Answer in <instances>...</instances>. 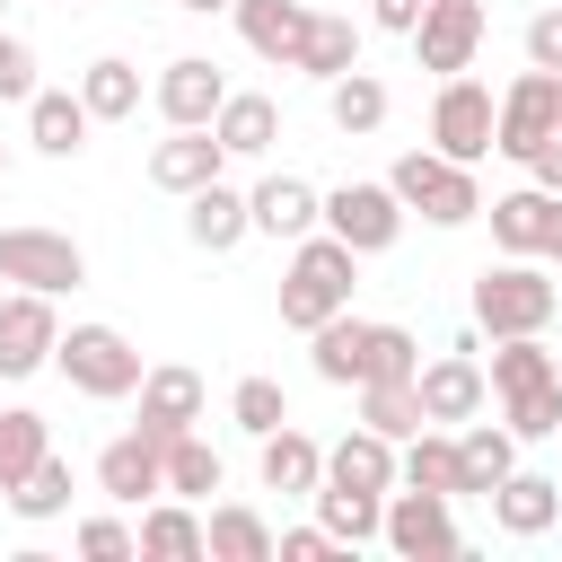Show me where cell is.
<instances>
[{"mask_svg":"<svg viewBox=\"0 0 562 562\" xmlns=\"http://www.w3.org/2000/svg\"><path fill=\"white\" fill-rule=\"evenodd\" d=\"M553 132H562V70H536V61H527V70L501 88V123H492V149L527 167V158H536Z\"/></svg>","mask_w":562,"mask_h":562,"instance_id":"ba28073f","label":"cell"},{"mask_svg":"<svg viewBox=\"0 0 562 562\" xmlns=\"http://www.w3.org/2000/svg\"><path fill=\"white\" fill-rule=\"evenodd\" d=\"M202 536H211V562H281V536L263 527L255 501H211Z\"/></svg>","mask_w":562,"mask_h":562,"instance_id":"83f0119b","label":"cell"},{"mask_svg":"<svg viewBox=\"0 0 562 562\" xmlns=\"http://www.w3.org/2000/svg\"><path fill=\"white\" fill-rule=\"evenodd\" d=\"M0 501H9L26 527H53V518H70V457L53 448V457H44V465H35L18 492H0Z\"/></svg>","mask_w":562,"mask_h":562,"instance_id":"f35d334b","label":"cell"},{"mask_svg":"<svg viewBox=\"0 0 562 562\" xmlns=\"http://www.w3.org/2000/svg\"><path fill=\"white\" fill-rule=\"evenodd\" d=\"M88 132H97V114H88L79 88H35V97H26V140H35L44 158H79Z\"/></svg>","mask_w":562,"mask_h":562,"instance_id":"484cf974","label":"cell"},{"mask_svg":"<svg viewBox=\"0 0 562 562\" xmlns=\"http://www.w3.org/2000/svg\"><path fill=\"white\" fill-rule=\"evenodd\" d=\"M562 307V272L544 255H501L474 272V334L509 342V334H544Z\"/></svg>","mask_w":562,"mask_h":562,"instance_id":"7a4b0ae2","label":"cell"},{"mask_svg":"<svg viewBox=\"0 0 562 562\" xmlns=\"http://www.w3.org/2000/svg\"><path fill=\"white\" fill-rule=\"evenodd\" d=\"M325 553H334L325 518H316V527H281V562H325Z\"/></svg>","mask_w":562,"mask_h":562,"instance_id":"bcb514c9","label":"cell"},{"mask_svg":"<svg viewBox=\"0 0 562 562\" xmlns=\"http://www.w3.org/2000/svg\"><path fill=\"white\" fill-rule=\"evenodd\" d=\"M492 123H501V97L474 70H448L439 97H430V149L457 158V167H483L492 158Z\"/></svg>","mask_w":562,"mask_h":562,"instance_id":"5b68a950","label":"cell"},{"mask_svg":"<svg viewBox=\"0 0 562 562\" xmlns=\"http://www.w3.org/2000/svg\"><path fill=\"white\" fill-rule=\"evenodd\" d=\"M220 483H228L220 448H211L202 430H176V439H167V492H176V501H211Z\"/></svg>","mask_w":562,"mask_h":562,"instance_id":"8d00e7d4","label":"cell"},{"mask_svg":"<svg viewBox=\"0 0 562 562\" xmlns=\"http://www.w3.org/2000/svg\"><path fill=\"white\" fill-rule=\"evenodd\" d=\"M544 263H553V272H562V220H553V246H544Z\"/></svg>","mask_w":562,"mask_h":562,"instance_id":"f907efd6","label":"cell"},{"mask_svg":"<svg viewBox=\"0 0 562 562\" xmlns=\"http://www.w3.org/2000/svg\"><path fill=\"white\" fill-rule=\"evenodd\" d=\"M422 369V342H413V325H369V378H413ZM360 378V386H369Z\"/></svg>","mask_w":562,"mask_h":562,"instance_id":"7bdbcfd3","label":"cell"},{"mask_svg":"<svg viewBox=\"0 0 562 562\" xmlns=\"http://www.w3.org/2000/svg\"><path fill=\"white\" fill-rule=\"evenodd\" d=\"M395 483H422V492H448V501H457V430L422 422V430L404 439V474H395Z\"/></svg>","mask_w":562,"mask_h":562,"instance_id":"74e56055","label":"cell"},{"mask_svg":"<svg viewBox=\"0 0 562 562\" xmlns=\"http://www.w3.org/2000/svg\"><path fill=\"white\" fill-rule=\"evenodd\" d=\"M97 492L114 501V509H140V501H158L167 492V439L158 430H114L105 448H97Z\"/></svg>","mask_w":562,"mask_h":562,"instance_id":"8fae6325","label":"cell"},{"mask_svg":"<svg viewBox=\"0 0 562 562\" xmlns=\"http://www.w3.org/2000/svg\"><path fill=\"white\" fill-rule=\"evenodd\" d=\"M61 9H79V0H61Z\"/></svg>","mask_w":562,"mask_h":562,"instance_id":"db71d44e","label":"cell"},{"mask_svg":"<svg viewBox=\"0 0 562 562\" xmlns=\"http://www.w3.org/2000/svg\"><path fill=\"white\" fill-rule=\"evenodd\" d=\"M0 281L9 290H44V299H70L88 281V255H79V237L18 220V228H0Z\"/></svg>","mask_w":562,"mask_h":562,"instance_id":"8992f818","label":"cell"},{"mask_svg":"<svg viewBox=\"0 0 562 562\" xmlns=\"http://www.w3.org/2000/svg\"><path fill=\"white\" fill-rule=\"evenodd\" d=\"M211 132H220L228 158H272V140H281V105L255 97V88H228V105L211 114Z\"/></svg>","mask_w":562,"mask_h":562,"instance_id":"f546056e","label":"cell"},{"mask_svg":"<svg viewBox=\"0 0 562 562\" xmlns=\"http://www.w3.org/2000/svg\"><path fill=\"white\" fill-rule=\"evenodd\" d=\"M211 176H228V149H220V132H211V123H167V140L149 149V184L184 202V193H202Z\"/></svg>","mask_w":562,"mask_h":562,"instance_id":"5bb4252c","label":"cell"},{"mask_svg":"<svg viewBox=\"0 0 562 562\" xmlns=\"http://www.w3.org/2000/svg\"><path fill=\"white\" fill-rule=\"evenodd\" d=\"M184 237H193L202 255H228V246H246V237H255V202H246V184L211 176L202 193H184Z\"/></svg>","mask_w":562,"mask_h":562,"instance_id":"ffe728a7","label":"cell"},{"mask_svg":"<svg viewBox=\"0 0 562 562\" xmlns=\"http://www.w3.org/2000/svg\"><path fill=\"white\" fill-rule=\"evenodd\" d=\"M553 448H562V430H553Z\"/></svg>","mask_w":562,"mask_h":562,"instance_id":"f5cc1de1","label":"cell"},{"mask_svg":"<svg viewBox=\"0 0 562 562\" xmlns=\"http://www.w3.org/2000/svg\"><path fill=\"white\" fill-rule=\"evenodd\" d=\"M527 61H536V70H562V0L527 18Z\"/></svg>","mask_w":562,"mask_h":562,"instance_id":"f6af8a7d","label":"cell"},{"mask_svg":"<svg viewBox=\"0 0 562 562\" xmlns=\"http://www.w3.org/2000/svg\"><path fill=\"white\" fill-rule=\"evenodd\" d=\"M386 79L378 70H342V79H325V123L342 132V140H369V132H386Z\"/></svg>","mask_w":562,"mask_h":562,"instance_id":"f1b7e54d","label":"cell"},{"mask_svg":"<svg viewBox=\"0 0 562 562\" xmlns=\"http://www.w3.org/2000/svg\"><path fill=\"white\" fill-rule=\"evenodd\" d=\"M360 263H369V255H351L334 228L299 237L290 263H281V325H290V334H316L325 316H342L351 290H360Z\"/></svg>","mask_w":562,"mask_h":562,"instance_id":"6da1fadb","label":"cell"},{"mask_svg":"<svg viewBox=\"0 0 562 562\" xmlns=\"http://www.w3.org/2000/svg\"><path fill=\"white\" fill-rule=\"evenodd\" d=\"M307 369L325 378V386H360L369 378V316H325L316 334H307Z\"/></svg>","mask_w":562,"mask_h":562,"instance_id":"4316f807","label":"cell"},{"mask_svg":"<svg viewBox=\"0 0 562 562\" xmlns=\"http://www.w3.org/2000/svg\"><path fill=\"white\" fill-rule=\"evenodd\" d=\"M0 9H9V0H0Z\"/></svg>","mask_w":562,"mask_h":562,"instance_id":"11a10c76","label":"cell"},{"mask_svg":"<svg viewBox=\"0 0 562 562\" xmlns=\"http://www.w3.org/2000/svg\"><path fill=\"white\" fill-rule=\"evenodd\" d=\"M386 184H395V202L422 211L430 228H465V220H483V184H474V167H457V158H439V149H404V158L386 167Z\"/></svg>","mask_w":562,"mask_h":562,"instance_id":"277c9868","label":"cell"},{"mask_svg":"<svg viewBox=\"0 0 562 562\" xmlns=\"http://www.w3.org/2000/svg\"><path fill=\"white\" fill-rule=\"evenodd\" d=\"M501 422L518 430V448H527V439H553V430H562V378H553V386H536V395H509V404H501Z\"/></svg>","mask_w":562,"mask_h":562,"instance_id":"b9f144b4","label":"cell"},{"mask_svg":"<svg viewBox=\"0 0 562 562\" xmlns=\"http://www.w3.org/2000/svg\"><path fill=\"white\" fill-rule=\"evenodd\" d=\"M228 422H237L246 439L281 430V422H290V395H281V378H237V386H228Z\"/></svg>","mask_w":562,"mask_h":562,"instance_id":"ab89813d","label":"cell"},{"mask_svg":"<svg viewBox=\"0 0 562 562\" xmlns=\"http://www.w3.org/2000/svg\"><path fill=\"white\" fill-rule=\"evenodd\" d=\"M246 202H255V237H281V246H299V237H316L325 228V184H307V176H255L246 184Z\"/></svg>","mask_w":562,"mask_h":562,"instance_id":"9a60e30c","label":"cell"},{"mask_svg":"<svg viewBox=\"0 0 562 562\" xmlns=\"http://www.w3.org/2000/svg\"><path fill=\"white\" fill-rule=\"evenodd\" d=\"M140 553L149 562H211V536H202V501H140Z\"/></svg>","mask_w":562,"mask_h":562,"instance_id":"cb8c5ba5","label":"cell"},{"mask_svg":"<svg viewBox=\"0 0 562 562\" xmlns=\"http://www.w3.org/2000/svg\"><path fill=\"white\" fill-rule=\"evenodd\" d=\"M79 97H88V114H97V123H132V114H140V61L97 53V61L79 70Z\"/></svg>","mask_w":562,"mask_h":562,"instance_id":"e575fe53","label":"cell"},{"mask_svg":"<svg viewBox=\"0 0 562 562\" xmlns=\"http://www.w3.org/2000/svg\"><path fill=\"white\" fill-rule=\"evenodd\" d=\"M483 220H492V246H501V255H544V246H553V220H562V193L509 184V193L483 202Z\"/></svg>","mask_w":562,"mask_h":562,"instance_id":"ac0fdd59","label":"cell"},{"mask_svg":"<svg viewBox=\"0 0 562 562\" xmlns=\"http://www.w3.org/2000/svg\"><path fill=\"white\" fill-rule=\"evenodd\" d=\"M290 70H307L316 88H325V79H342V70H360V18L316 9V18H307V35H299V61H290Z\"/></svg>","mask_w":562,"mask_h":562,"instance_id":"4dcf8cb0","label":"cell"},{"mask_svg":"<svg viewBox=\"0 0 562 562\" xmlns=\"http://www.w3.org/2000/svg\"><path fill=\"white\" fill-rule=\"evenodd\" d=\"M176 9H193V18H211V9H237V0H176Z\"/></svg>","mask_w":562,"mask_h":562,"instance_id":"681fc988","label":"cell"},{"mask_svg":"<svg viewBox=\"0 0 562 562\" xmlns=\"http://www.w3.org/2000/svg\"><path fill=\"white\" fill-rule=\"evenodd\" d=\"M228 18H237V35H246V53H255V61L290 70V61H299V35H307V18H316V9H307V0H237Z\"/></svg>","mask_w":562,"mask_h":562,"instance_id":"d4e9b609","label":"cell"},{"mask_svg":"<svg viewBox=\"0 0 562 562\" xmlns=\"http://www.w3.org/2000/svg\"><path fill=\"white\" fill-rule=\"evenodd\" d=\"M149 105H158L167 123H211V114L228 105V79H220V61H211V53H176V61L158 70Z\"/></svg>","mask_w":562,"mask_h":562,"instance_id":"d6986e66","label":"cell"},{"mask_svg":"<svg viewBox=\"0 0 562 562\" xmlns=\"http://www.w3.org/2000/svg\"><path fill=\"white\" fill-rule=\"evenodd\" d=\"M44 79H35V44L26 35H0V105H26Z\"/></svg>","mask_w":562,"mask_h":562,"instance_id":"ee69618b","label":"cell"},{"mask_svg":"<svg viewBox=\"0 0 562 562\" xmlns=\"http://www.w3.org/2000/svg\"><path fill=\"white\" fill-rule=\"evenodd\" d=\"M351 395H360V422H369V430H386L395 448H404V439H413V430L430 422V413H422V386H413V378H369V386H351Z\"/></svg>","mask_w":562,"mask_h":562,"instance_id":"d590c367","label":"cell"},{"mask_svg":"<svg viewBox=\"0 0 562 562\" xmlns=\"http://www.w3.org/2000/svg\"><path fill=\"white\" fill-rule=\"evenodd\" d=\"M492 404H509V395H536V386H553L562 378V360L544 351V334H509V342H492Z\"/></svg>","mask_w":562,"mask_h":562,"instance_id":"1f68e13d","label":"cell"},{"mask_svg":"<svg viewBox=\"0 0 562 562\" xmlns=\"http://www.w3.org/2000/svg\"><path fill=\"white\" fill-rule=\"evenodd\" d=\"M404 202H395V184L386 176H351V184H334L325 193V228L351 246V255H386L395 237H404Z\"/></svg>","mask_w":562,"mask_h":562,"instance_id":"9c48e42d","label":"cell"},{"mask_svg":"<svg viewBox=\"0 0 562 562\" xmlns=\"http://www.w3.org/2000/svg\"><path fill=\"white\" fill-rule=\"evenodd\" d=\"M422 9H430V0H369V26H386V35H413V26H422Z\"/></svg>","mask_w":562,"mask_h":562,"instance_id":"7dc6e473","label":"cell"},{"mask_svg":"<svg viewBox=\"0 0 562 562\" xmlns=\"http://www.w3.org/2000/svg\"><path fill=\"white\" fill-rule=\"evenodd\" d=\"M0 176H9V140H0Z\"/></svg>","mask_w":562,"mask_h":562,"instance_id":"816d5d0a","label":"cell"},{"mask_svg":"<svg viewBox=\"0 0 562 562\" xmlns=\"http://www.w3.org/2000/svg\"><path fill=\"white\" fill-rule=\"evenodd\" d=\"M53 351H61V316H53V299H44V290H9V299H0V386L53 369Z\"/></svg>","mask_w":562,"mask_h":562,"instance_id":"7c38bea8","label":"cell"},{"mask_svg":"<svg viewBox=\"0 0 562 562\" xmlns=\"http://www.w3.org/2000/svg\"><path fill=\"white\" fill-rule=\"evenodd\" d=\"M255 483L281 492V501H316V483H325V448H316L299 422H281V430L255 439Z\"/></svg>","mask_w":562,"mask_h":562,"instance_id":"e0dca14e","label":"cell"},{"mask_svg":"<svg viewBox=\"0 0 562 562\" xmlns=\"http://www.w3.org/2000/svg\"><path fill=\"white\" fill-rule=\"evenodd\" d=\"M44 457H53V422L35 404H0V492H18Z\"/></svg>","mask_w":562,"mask_h":562,"instance_id":"836d02e7","label":"cell"},{"mask_svg":"<svg viewBox=\"0 0 562 562\" xmlns=\"http://www.w3.org/2000/svg\"><path fill=\"white\" fill-rule=\"evenodd\" d=\"M553 518H562V474H536V465H509V474L492 483V527H501V536H518V544H536V536H553Z\"/></svg>","mask_w":562,"mask_h":562,"instance_id":"2e32d148","label":"cell"},{"mask_svg":"<svg viewBox=\"0 0 562 562\" xmlns=\"http://www.w3.org/2000/svg\"><path fill=\"white\" fill-rule=\"evenodd\" d=\"M518 465V430L509 422H457V501H492V483Z\"/></svg>","mask_w":562,"mask_h":562,"instance_id":"44dd1931","label":"cell"},{"mask_svg":"<svg viewBox=\"0 0 562 562\" xmlns=\"http://www.w3.org/2000/svg\"><path fill=\"white\" fill-rule=\"evenodd\" d=\"M378 544L404 553V562H448V553H465L457 501H448V492H422V483H395V492H386V536H378Z\"/></svg>","mask_w":562,"mask_h":562,"instance_id":"52a82bcc","label":"cell"},{"mask_svg":"<svg viewBox=\"0 0 562 562\" xmlns=\"http://www.w3.org/2000/svg\"><path fill=\"white\" fill-rule=\"evenodd\" d=\"M53 369L88 395V404H123V395H140V342L123 334V325H61V351H53Z\"/></svg>","mask_w":562,"mask_h":562,"instance_id":"3957f363","label":"cell"},{"mask_svg":"<svg viewBox=\"0 0 562 562\" xmlns=\"http://www.w3.org/2000/svg\"><path fill=\"white\" fill-rule=\"evenodd\" d=\"M395 474H404V448L386 439V430H342L334 448H325V483H351V492H395Z\"/></svg>","mask_w":562,"mask_h":562,"instance_id":"603a6c76","label":"cell"},{"mask_svg":"<svg viewBox=\"0 0 562 562\" xmlns=\"http://www.w3.org/2000/svg\"><path fill=\"white\" fill-rule=\"evenodd\" d=\"M70 544H79L88 562H132V553H140V527H132V518H114V509H97V518H79V527H70Z\"/></svg>","mask_w":562,"mask_h":562,"instance_id":"60d3db41","label":"cell"},{"mask_svg":"<svg viewBox=\"0 0 562 562\" xmlns=\"http://www.w3.org/2000/svg\"><path fill=\"white\" fill-rule=\"evenodd\" d=\"M202 369H184V360H158L149 378H140V430H158V439H176V430H193L202 422Z\"/></svg>","mask_w":562,"mask_h":562,"instance_id":"7402d4cb","label":"cell"},{"mask_svg":"<svg viewBox=\"0 0 562 562\" xmlns=\"http://www.w3.org/2000/svg\"><path fill=\"white\" fill-rule=\"evenodd\" d=\"M316 518L334 544H378L386 536V492H351V483H316Z\"/></svg>","mask_w":562,"mask_h":562,"instance_id":"d6a6232c","label":"cell"},{"mask_svg":"<svg viewBox=\"0 0 562 562\" xmlns=\"http://www.w3.org/2000/svg\"><path fill=\"white\" fill-rule=\"evenodd\" d=\"M527 184H544V193H562V132H553V140H544V149L527 158Z\"/></svg>","mask_w":562,"mask_h":562,"instance_id":"c3c4849f","label":"cell"},{"mask_svg":"<svg viewBox=\"0 0 562 562\" xmlns=\"http://www.w3.org/2000/svg\"><path fill=\"white\" fill-rule=\"evenodd\" d=\"M483 26H492V18H483V0H430V9H422V26H413L404 44H413V61H422V70H439V79H448V70H474Z\"/></svg>","mask_w":562,"mask_h":562,"instance_id":"4fadbf2b","label":"cell"},{"mask_svg":"<svg viewBox=\"0 0 562 562\" xmlns=\"http://www.w3.org/2000/svg\"><path fill=\"white\" fill-rule=\"evenodd\" d=\"M413 386H422V413H430L439 430H457V422H474V413L492 404V369H483L474 342H448L439 360H422Z\"/></svg>","mask_w":562,"mask_h":562,"instance_id":"30bf717a","label":"cell"}]
</instances>
